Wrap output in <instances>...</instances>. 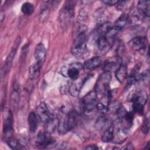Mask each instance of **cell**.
<instances>
[{
  "label": "cell",
  "instance_id": "cell-1",
  "mask_svg": "<svg viewBox=\"0 0 150 150\" xmlns=\"http://www.w3.org/2000/svg\"><path fill=\"white\" fill-rule=\"evenodd\" d=\"M79 114L74 110H70L61 120L59 121L57 131L60 134H64L72 130L78 123Z\"/></svg>",
  "mask_w": 150,
  "mask_h": 150
},
{
  "label": "cell",
  "instance_id": "cell-2",
  "mask_svg": "<svg viewBox=\"0 0 150 150\" xmlns=\"http://www.w3.org/2000/svg\"><path fill=\"white\" fill-rule=\"evenodd\" d=\"M87 38L86 33L76 35L73 42L71 52L76 57H82L87 52Z\"/></svg>",
  "mask_w": 150,
  "mask_h": 150
},
{
  "label": "cell",
  "instance_id": "cell-3",
  "mask_svg": "<svg viewBox=\"0 0 150 150\" xmlns=\"http://www.w3.org/2000/svg\"><path fill=\"white\" fill-rule=\"evenodd\" d=\"M74 5L72 1H67L60 11L59 21L63 28L66 27L70 23L74 14Z\"/></svg>",
  "mask_w": 150,
  "mask_h": 150
},
{
  "label": "cell",
  "instance_id": "cell-4",
  "mask_svg": "<svg viewBox=\"0 0 150 150\" xmlns=\"http://www.w3.org/2000/svg\"><path fill=\"white\" fill-rule=\"evenodd\" d=\"M111 76L109 72L104 71L98 78L96 82L94 91L97 94H105L110 90V83L111 81Z\"/></svg>",
  "mask_w": 150,
  "mask_h": 150
},
{
  "label": "cell",
  "instance_id": "cell-5",
  "mask_svg": "<svg viewBox=\"0 0 150 150\" xmlns=\"http://www.w3.org/2000/svg\"><path fill=\"white\" fill-rule=\"evenodd\" d=\"M97 103V94L94 90L91 91L82 98L81 109L84 112L90 113L96 107Z\"/></svg>",
  "mask_w": 150,
  "mask_h": 150
},
{
  "label": "cell",
  "instance_id": "cell-6",
  "mask_svg": "<svg viewBox=\"0 0 150 150\" xmlns=\"http://www.w3.org/2000/svg\"><path fill=\"white\" fill-rule=\"evenodd\" d=\"M54 140L50 136V134L43 131L39 132L35 139V145L37 148L40 149L47 148L53 145Z\"/></svg>",
  "mask_w": 150,
  "mask_h": 150
},
{
  "label": "cell",
  "instance_id": "cell-7",
  "mask_svg": "<svg viewBox=\"0 0 150 150\" xmlns=\"http://www.w3.org/2000/svg\"><path fill=\"white\" fill-rule=\"evenodd\" d=\"M20 42H21V38L20 37H18V38L15 40V42H14V45L11 50V51L10 52V53H9L5 62H4V66L2 67V73H4V75L6 74L9 70H10L13 59L15 57V54L16 53L18 47L20 44Z\"/></svg>",
  "mask_w": 150,
  "mask_h": 150
},
{
  "label": "cell",
  "instance_id": "cell-8",
  "mask_svg": "<svg viewBox=\"0 0 150 150\" xmlns=\"http://www.w3.org/2000/svg\"><path fill=\"white\" fill-rule=\"evenodd\" d=\"M122 64V60L120 56H115L105 60L103 65V70L104 71L111 73L115 71Z\"/></svg>",
  "mask_w": 150,
  "mask_h": 150
},
{
  "label": "cell",
  "instance_id": "cell-9",
  "mask_svg": "<svg viewBox=\"0 0 150 150\" xmlns=\"http://www.w3.org/2000/svg\"><path fill=\"white\" fill-rule=\"evenodd\" d=\"M13 115L11 111L9 110L4 117L3 133L6 140L11 138L13 132Z\"/></svg>",
  "mask_w": 150,
  "mask_h": 150
},
{
  "label": "cell",
  "instance_id": "cell-10",
  "mask_svg": "<svg viewBox=\"0 0 150 150\" xmlns=\"http://www.w3.org/2000/svg\"><path fill=\"white\" fill-rule=\"evenodd\" d=\"M130 49L135 51H140L145 49L147 45V39L144 36H136L128 42Z\"/></svg>",
  "mask_w": 150,
  "mask_h": 150
},
{
  "label": "cell",
  "instance_id": "cell-11",
  "mask_svg": "<svg viewBox=\"0 0 150 150\" xmlns=\"http://www.w3.org/2000/svg\"><path fill=\"white\" fill-rule=\"evenodd\" d=\"M36 114L39 120L44 124L49 120L53 115L49 110L46 104L44 102H41L36 108Z\"/></svg>",
  "mask_w": 150,
  "mask_h": 150
},
{
  "label": "cell",
  "instance_id": "cell-12",
  "mask_svg": "<svg viewBox=\"0 0 150 150\" xmlns=\"http://www.w3.org/2000/svg\"><path fill=\"white\" fill-rule=\"evenodd\" d=\"M83 69V66L81 63H73L71 64L69 68L66 69V75L71 80H76L78 79L81 71Z\"/></svg>",
  "mask_w": 150,
  "mask_h": 150
},
{
  "label": "cell",
  "instance_id": "cell-13",
  "mask_svg": "<svg viewBox=\"0 0 150 150\" xmlns=\"http://www.w3.org/2000/svg\"><path fill=\"white\" fill-rule=\"evenodd\" d=\"M46 56V52L45 46L41 43L38 44L35 47L34 52V56L36 62L42 64L45 60Z\"/></svg>",
  "mask_w": 150,
  "mask_h": 150
},
{
  "label": "cell",
  "instance_id": "cell-14",
  "mask_svg": "<svg viewBox=\"0 0 150 150\" xmlns=\"http://www.w3.org/2000/svg\"><path fill=\"white\" fill-rule=\"evenodd\" d=\"M102 63V59L100 56L93 57L87 60L83 64V69L85 70H91L99 67Z\"/></svg>",
  "mask_w": 150,
  "mask_h": 150
},
{
  "label": "cell",
  "instance_id": "cell-15",
  "mask_svg": "<svg viewBox=\"0 0 150 150\" xmlns=\"http://www.w3.org/2000/svg\"><path fill=\"white\" fill-rule=\"evenodd\" d=\"M150 2L149 1H139L137 4L138 13L144 18H149L150 12Z\"/></svg>",
  "mask_w": 150,
  "mask_h": 150
},
{
  "label": "cell",
  "instance_id": "cell-16",
  "mask_svg": "<svg viewBox=\"0 0 150 150\" xmlns=\"http://www.w3.org/2000/svg\"><path fill=\"white\" fill-rule=\"evenodd\" d=\"M110 122L109 118L105 114H102L96 120L95 123V128L98 131H102L104 128L106 129L111 125Z\"/></svg>",
  "mask_w": 150,
  "mask_h": 150
},
{
  "label": "cell",
  "instance_id": "cell-17",
  "mask_svg": "<svg viewBox=\"0 0 150 150\" xmlns=\"http://www.w3.org/2000/svg\"><path fill=\"white\" fill-rule=\"evenodd\" d=\"M111 44L108 42L104 35L99 36L96 40V46L100 52H107L111 47Z\"/></svg>",
  "mask_w": 150,
  "mask_h": 150
},
{
  "label": "cell",
  "instance_id": "cell-18",
  "mask_svg": "<svg viewBox=\"0 0 150 150\" xmlns=\"http://www.w3.org/2000/svg\"><path fill=\"white\" fill-rule=\"evenodd\" d=\"M19 87L17 83H15L13 85L11 94V105L13 108H15L18 106L19 101Z\"/></svg>",
  "mask_w": 150,
  "mask_h": 150
},
{
  "label": "cell",
  "instance_id": "cell-19",
  "mask_svg": "<svg viewBox=\"0 0 150 150\" xmlns=\"http://www.w3.org/2000/svg\"><path fill=\"white\" fill-rule=\"evenodd\" d=\"M77 80H76V81L70 83L69 86V92L74 97L79 96L84 84V81H77Z\"/></svg>",
  "mask_w": 150,
  "mask_h": 150
},
{
  "label": "cell",
  "instance_id": "cell-20",
  "mask_svg": "<svg viewBox=\"0 0 150 150\" xmlns=\"http://www.w3.org/2000/svg\"><path fill=\"white\" fill-rule=\"evenodd\" d=\"M58 124L59 120L53 116L52 117L45 123V131L50 134L53 133L56 129H57Z\"/></svg>",
  "mask_w": 150,
  "mask_h": 150
},
{
  "label": "cell",
  "instance_id": "cell-21",
  "mask_svg": "<svg viewBox=\"0 0 150 150\" xmlns=\"http://www.w3.org/2000/svg\"><path fill=\"white\" fill-rule=\"evenodd\" d=\"M39 118L36 112H30L28 116V124L29 127V130L30 132H35L38 127V122Z\"/></svg>",
  "mask_w": 150,
  "mask_h": 150
},
{
  "label": "cell",
  "instance_id": "cell-22",
  "mask_svg": "<svg viewBox=\"0 0 150 150\" xmlns=\"http://www.w3.org/2000/svg\"><path fill=\"white\" fill-rule=\"evenodd\" d=\"M128 131L122 127L118 128L116 132H114V137L112 141H115V143H120L127 138Z\"/></svg>",
  "mask_w": 150,
  "mask_h": 150
},
{
  "label": "cell",
  "instance_id": "cell-23",
  "mask_svg": "<svg viewBox=\"0 0 150 150\" xmlns=\"http://www.w3.org/2000/svg\"><path fill=\"white\" fill-rule=\"evenodd\" d=\"M114 127L111 124L105 129L103 132L101 139L103 142H110L112 141L114 137Z\"/></svg>",
  "mask_w": 150,
  "mask_h": 150
},
{
  "label": "cell",
  "instance_id": "cell-24",
  "mask_svg": "<svg viewBox=\"0 0 150 150\" xmlns=\"http://www.w3.org/2000/svg\"><path fill=\"white\" fill-rule=\"evenodd\" d=\"M115 77L120 83H122L127 77V67L121 64L115 71Z\"/></svg>",
  "mask_w": 150,
  "mask_h": 150
},
{
  "label": "cell",
  "instance_id": "cell-25",
  "mask_svg": "<svg viewBox=\"0 0 150 150\" xmlns=\"http://www.w3.org/2000/svg\"><path fill=\"white\" fill-rule=\"evenodd\" d=\"M42 64L36 62L35 63L32 64L30 66L29 71V76L32 80H34L39 76L40 74V69L42 68Z\"/></svg>",
  "mask_w": 150,
  "mask_h": 150
},
{
  "label": "cell",
  "instance_id": "cell-26",
  "mask_svg": "<svg viewBox=\"0 0 150 150\" xmlns=\"http://www.w3.org/2000/svg\"><path fill=\"white\" fill-rule=\"evenodd\" d=\"M6 142L8 145L12 149H25L24 145L19 141V140L14 138H10L8 140H6Z\"/></svg>",
  "mask_w": 150,
  "mask_h": 150
},
{
  "label": "cell",
  "instance_id": "cell-27",
  "mask_svg": "<svg viewBox=\"0 0 150 150\" xmlns=\"http://www.w3.org/2000/svg\"><path fill=\"white\" fill-rule=\"evenodd\" d=\"M128 15L125 13H123L121 15L116 21L115 22L114 26L119 28L120 29H122L127 24L128 21Z\"/></svg>",
  "mask_w": 150,
  "mask_h": 150
},
{
  "label": "cell",
  "instance_id": "cell-28",
  "mask_svg": "<svg viewBox=\"0 0 150 150\" xmlns=\"http://www.w3.org/2000/svg\"><path fill=\"white\" fill-rule=\"evenodd\" d=\"M21 11L26 15H30L34 11V6L31 3L26 2L22 4L21 6Z\"/></svg>",
  "mask_w": 150,
  "mask_h": 150
},
{
  "label": "cell",
  "instance_id": "cell-29",
  "mask_svg": "<svg viewBox=\"0 0 150 150\" xmlns=\"http://www.w3.org/2000/svg\"><path fill=\"white\" fill-rule=\"evenodd\" d=\"M132 112L137 114H142L144 112V105L141 103H139L137 101L132 102Z\"/></svg>",
  "mask_w": 150,
  "mask_h": 150
},
{
  "label": "cell",
  "instance_id": "cell-30",
  "mask_svg": "<svg viewBox=\"0 0 150 150\" xmlns=\"http://www.w3.org/2000/svg\"><path fill=\"white\" fill-rule=\"evenodd\" d=\"M49 14V8L47 5L41 10V12L40 13V20H41V21L42 22L44 21L47 18Z\"/></svg>",
  "mask_w": 150,
  "mask_h": 150
},
{
  "label": "cell",
  "instance_id": "cell-31",
  "mask_svg": "<svg viewBox=\"0 0 150 150\" xmlns=\"http://www.w3.org/2000/svg\"><path fill=\"white\" fill-rule=\"evenodd\" d=\"M149 129V119L145 118V121L143 122L142 126V131L144 134H146Z\"/></svg>",
  "mask_w": 150,
  "mask_h": 150
},
{
  "label": "cell",
  "instance_id": "cell-32",
  "mask_svg": "<svg viewBox=\"0 0 150 150\" xmlns=\"http://www.w3.org/2000/svg\"><path fill=\"white\" fill-rule=\"evenodd\" d=\"M128 2V1H119L115 5H116V8L118 11H121L127 5Z\"/></svg>",
  "mask_w": 150,
  "mask_h": 150
},
{
  "label": "cell",
  "instance_id": "cell-33",
  "mask_svg": "<svg viewBox=\"0 0 150 150\" xmlns=\"http://www.w3.org/2000/svg\"><path fill=\"white\" fill-rule=\"evenodd\" d=\"M119 1L117 0H106V1H103L102 2L108 6H112V5H115Z\"/></svg>",
  "mask_w": 150,
  "mask_h": 150
},
{
  "label": "cell",
  "instance_id": "cell-34",
  "mask_svg": "<svg viewBox=\"0 0 150 150\" xmlns=\"http://www.w3.org/2000/svg\"><path fill=\"white\" fill-rule=\"evenodd\" d=\"M84 149L95 150V149H98V147L96 145H87L86 147H85Z\"/></svg>",
  "mask_w": 150,
  "mask_h": 150
},
{
  "label": "cell",
  "instance_id": "cell-35",
  "mask_svg": "<svg viewBox=\"0 0 150 150\" xmlns=\"http://www.w3.org/2000/svg\"><path fill=\"white\" fill-rule=\"evenodd\" d=\"M123 149H134V148L131 143H128L125 145V147H124Z\"/></svg>",
  "mask_w": 150,
  "mask_h": 150
},
{
  "label": "cell",
  "instance_id": "cell-36",
  "mask_svg": "<svg viewBox=\"0 0 150 150\" xmlns=\"http://www.w3.org/2000/svg\"><path fill=\"white\" fill-rule=\"evenodd\" d=\"M144 149H149V142H147V144L146 145Z\"/></svg>",
  "mask_w": 150,
  "mask_h": 150
}]
</instances>
